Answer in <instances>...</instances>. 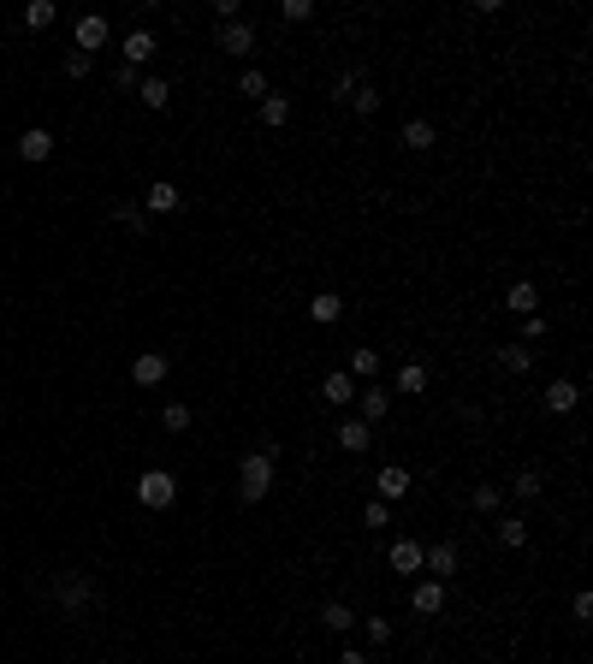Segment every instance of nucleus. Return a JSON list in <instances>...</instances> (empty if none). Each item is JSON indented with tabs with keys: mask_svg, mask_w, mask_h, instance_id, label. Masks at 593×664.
<instances>
[{
	"mask_svg": "<svg viewBox=\"0 0 593 664\" xmlns=\"http://www.w3.org/2000/svg\"><path fill=\"white\" fill-rule=\"evenodd\" d=\"M540 397H546L552 415H570V410L581 404V386H576V380H546V392H540Z\"/></svg>",
	"mask_w": 593,
	"mask_h": 664,
	"instance_id": "17",
	"label": "nucleus"
},
{
	"mask_svg": "<svg viewBox=\"0 0 593 664\" xmlns=\"http://www.w3.org/2000/svg\"><path fill=\"white\" fill-rule=\"evenodd\" d=\"M570 611H576V623H588L593 617V594H576V599H570Z\"/></svg>",
	"mask_w": 593,
	"mask_h": 664,
	"instance_id": "42",
	"label": "nucleus"
},
{
	"mask_svg": "<svg viewBox=\"0 0 593 664\" xmlns=\"http://www.w3.org/2000/svg\"><path fill=\"white\" fill-rule=\"evenodd\" d=\"M404 493H410V468L386 463L380 475H374V498H380V505H392V498H404Z\"/></svg>",
	"mask_w": 593,
	"mask_h": 664,
	"instance_id": "13",
	"label": "nucleus"
},
{
	"mask_svg": "<svg viewBox=\"0 0 593 664\" xmlns=\"http://www.w3.org/2000/svg\"><path fill=\"white\" fill-rule=\"evenodd\" d=\"M54 599L66 611H84V605H96V599H101V587H96L89 569H59V576H54Z\"/></svg>",
	"mask_w": 593,
	"mask_h": 664,
	"instance_id": "2",
	"label": "nucleus"
},
{
	"mask_svg": "<svg viewBox=\"0 0 593 664\" xmlns=\"http://www.w3.org/2000/svg\"><path fill=\"white\" fill-rule=\"evenodd\" d=\"M273 468H279V457H268V451H250L238 463V493H243V505H261V498L273 493Z\"/></svg>",
	"mask_w": 593,
	"mask_h": 664,
	"instance_id": "1",
	"label": "nucleus"
},
{
	"mask_svg": "<svg viewBox=\"0 0 593 664\" xmlns=\"http://www.w3.org/2000/svg\"><path fill=\"white\" fill-rule=\"evenodd\" d=\"M386 564L397 569V576H422V546H415V540H392V546H386Z\"/></svg>",
	"mask_w": 593,
	"mask_h": 664,
	"instance_id": "12",
	"label": "nucleus"
},
{
	"mask_svg": "<svg viewBox=\"0 0 593 664\" xmlns=\"http://www.w3.org/2000/svg\"><path fill=\"white\" fill-rule=\"evenodd\" d=\"M137 498L149 510H167L172 498H178V475H167V468H149V475H137Z\"/></svg>",
	"mask_w": 593,
	"mask_h": 664,
	"instance_id": "3",
	"label": "nucleus"
},
{
	"mask_svg": "<svg viewBox=\"0 0 593 664\" xmlns=\"http://www.w3.org/2000/svg\"><path fill=\"white\" fill-rule=\"evenodd\" d=\"M510 493L523 498V505H534V498L546 493V481H540V468H516V475H510Z\"/></svg>",
	"mask_w": 593,
	"mask_h": 664,
	"instance_id": "28",
	"label": "nucleus"
},
{
	"mask_svg": "<svg viewBox=\"0 0 593 664\" xmlns=\"http://www.w3.org/2000/svg\"><path fill=\"white\" fill-rule=\"evenodd\" d=\"M155 36H149V30H131V36H125V42H119V59H125V71H142V66H149V59H155Z\"/></svg>",
	"mask_w": 593,
	"mask_h": 664,
	"instance_id": "10",
	"label": "nucleus"
},
{
	"mask_svg": "<svg viewBox=\"0 0 593 664\" xmlns=\"http://www.w3.org/2000/svg\"><path fill=\"white\" fill-rule=\"evenodd\" d=\"M356 623L368 629V647H392V635H397L392 617H356Z\"/></svg>",
	"mask_w": 593,
	"mask_h": 664,
	"instance_id": "34",
	"label": "nucleus"
},
{
	"mask_svg": "<svg viewBox=\"0 0 593 664\" xmlns=\"http://www.w3.org/2000/svg\"><path fill=\"white\" fill-rule=\"evenodd\" d=\"M422 569H427L433 581H452L457 569H463V551H457L452 540H439V546H422Z\"/></svg>",
	"mask_w": 593,
	"mask_h": 664,
	"instance_id": "6",
	"label": "nucleus"
},
{
	"mask_svg": "<svg viewBox=\"0 0 593 664\" xmlns=\"http://www.w3.org/2000/svg\"><path fill=\"white\" fill-rule=\"evenodd\" d=\"M386 415H392V392H386L380 380H368V386H356V422H368V427H380Z\"/></svg>",
	"mask_w": 593,
	"mask_h": 664,
	"instance_id": "4",
	"label": "nucleus"
},
{
	"mask_svg": "<svg viewBox=\"0 0 593 664\" xmlns=\"http://www.w3.org/2000/svg\"><path fill=\"white\" fill-rule=\"evenodd\" d=\"M427 386H433V374H427V362H397L392 368V386L386 392H404V397H422Z\"/></svg>",
	"mask_w": 593,
	"mask_h": 664,
	"instance_id": "7",
	"label": "nucleus"
},
{
	"mask_svg": "<svg viewBox=\"0 0 593 664\" xmlns=\"http://www.w3.org/2000/svg\"><path fill=\"white\" fill-rule=\"evenodd\" d=\"M339 664H368V652H362V647H344V652H339Z\"/></svg>",
	"mask_w": 593,
	"mask_h": 664,
	"instance_id": "43",
	"label": "nucleus"
},
{
	"mask_svg": "<svg viewBox=\"0 0 593 664\" xmlns=\"http://www.w3.org/2000/svg\"><path fill=\"white\" fill-rule=\"evenodd\" d=\"M362 84H368V71H362V66H344L339 77H333V96H326V101H344V107H351V96H356Z\"/></svg>",
	"mask_w": 593,
	"mask_h": 664,
	"instance_id": "24",
	"label": "nucleus"
},
{
	"mask_svg": "<svg viewBox=\"0 0 593 664\" xmlns=\"http://www.w3.org/2000/svg\"><path fill=\"white\" fill-rule=\"evenodd\" d=\"M344 374H351V380H380V356L368 350V344H356V350H351V368H344Z\"/></svg>",
	"mask_w": 593,
	"mask_h": 664,
	"instance_id": "26",
	"label": "nucleus"
},
{
	"mask_svg": "<svg viewBox=\"0 0 593 664\" xmlns=\"http://www.w3.org/2000/svg\"><path fill=\"white\" fill-rule=\"evenodd\" d=\"M546 332H552V326H546V314H528V321H523V339H516V344H528V350H534V344L546 339Z\"/></svg>",
	"mask_w": 593,
	"mask_h": 664,
	"instance_id": "35",
	"label": "nucleus"
},
{
	"mask_svg": "<svg viewBox=\"0 0 593 664\" xmlns=\"http://www.w3.org/2000/svg\"><path fill=\"white\" fill-rule=\"evenodd\" d=\"M54 155V131H42V125H30L24 137H18V160L24 167H42V160Z\"/></svg>",
	"mask_w": 593,
	"mask_h": 664,
	"instance_id": "11",
	"label": "nucleus"
},
{
	"mask_svg": "<svg viewBox=\"0 0 593 664\" xmlns=\"http://www.w3.org/2000/svg\"><path fill=\"white\" fill-rule=\"evenodd\" d=\"M279 18H285V24H309V18H315V6H309V0H285V6H279Z\"/></svg>",
	"mask_w": 593,
	"mask_h": 664,
	"instance_id": "37",
	"label": "nucleus"
},
{
	"mask_svg": "<svg viewBox=\"0 0 593 664\" xmlns=\"http://www.w3.org/2000/svg\"><path fill=\"white\" fill-rule=\"evenodd\" d=\"M178 184H172V178H155V184H149V190H142V208H149V214H178Z\"/></svg>",
	"mask_w": 593,
	"mask_h": 664,
	"instance_id": "16",
	"label": "nucleus"
},
{
	"mask_svg": "<svg viewBox=\"0 0 593 664\" xmlns=\"http://www.w3.org/2000/svg\"><path fill=\"white\" fill-rule=\"evenodd\" d=\"M89 71H96V59L71 48V54H66V77H89Z\"/></svg>",
	"mask_w": 593,
	"mask_h": 664,
	"instance_id": "40",
	"label": "nucleus"
},
{
	"mask_svg": "<svg viewBox=\"0 0 593 664\" xmlns=\"http://www.w3.org/2000/svg\"><path fill=\"white\" fill-rule=\"evenodd\" d=\"M380 101H386L380 89H374V84H362V89L351 96V114H356V119H374V114H380Z\"/></svg>",
	"mask_w": 593,
	"mask_h": 664,
	"instance_id": "32",
	"label": "nucleus"
},
{
	"mask_svg": "<svg viewBox=\"0 0 593 664\" xmlns=\"http://www.w3.org/2000/svg\"><path fill=\"white\" fill-rule=\"evenodd\" d=\"M339 314H344V297H339V291H315V297H309V321H315V326H333Z\"/></svg>",
	"mask_w": 593,
	"mask_h": 664,
	"instance_id": "22",
	"label": "nucleus"
},
{
	"mask_svg": "<svg viewBox=\"0 0 593 664\" xmlns=\"http://www.w3.org/2000/svg\"><path fill=\"white\" fill-rule=\"evenodd\" d=\"M498 368H505V374H528V368H534V350H528V344H498Z\"/></svg>",
	"mask_w": 593,
	"mask_h": 664,
	"instance_id": "29",
	"label": "nucleus"
},
{
	"mask_svg": "<svg viewBox=\"0 0 593 664\" xmlns=\"http://www.w3.org/2000/svg\"><path fill=\"white\" fill-rule=\"evenodd\" d=\"M493 540L505 551H516V546H528V523L523 516H498V528H493Z\"/></svg>",
	"mask_w": 593,
	"mask_h": 664,
	"instance_id": "25",
	"label": "nucleus"
},
{
	"mask_svg": "<svg viewBox=\"0 0 593 664\" xmlns=\"http://www.w3.org/2000/svg\"><path fill=\"white\" fill-rule=\"evenodd\" d=\"M397 142L410 149V155H427L439 142V131H433V119H404V131H397Z\"/></svg>",
	"mask_w": 593,
	"mask_h": 664,
	"instance_id": "15",
	"label": "nucleus"
},
{
	"mask_svg": "<svg viewBox=\"0 0 593 664\" xmlns=\"http://www.w3.org/2000/svg\"><path fill=\"white\" fill-rule=\"evenodd\" d=\"M255 114H261V125H268V131H279V125H291V101L268 96V101H255Z\"/></svg>",
	"mask_w": 593,
	"mask_h": 664,
	"instance_id": "27",
	"label": "nucleus"
},
{
	"mask_svg": "<svg viewBox=\"0 0 593 664\" xmlns=\"http://www.w3.org/2000/svg\"><path fill=\"white\" fill-rule=\"evenodd\" d=\"M321 629H326V635H351V629H356V611L344 605V599H326V605H321Z\"/></svg>",
	"mask_w": 593,
	"mask_h": 664,
	"instance_id": "21",
	"label": "nucleus"
},
{
	"mask_svg": "<svg viewBox=\"0 0 593 664\" xmlns=\"http://www.w3.org/2000/svg\"><path fill=\"white\" fill-rule=\"evenodd\" d=\"M214 42L226 48L232 59H250L255 54V24H243V18H238V24H220V30H214Z\"/></svg>",
	"mask_w": 593,
	"mask_h": 664,
	"instance_id": "9",
	"label": "nucleus"
},
{
	"mask_svg": "<svg viewBox=\"0 0 593 664\" xmlns=\"http://www.w3.org/2000/svg\"><path fill=\"white\" fill-rule=\"evenodd\" d=\"M137 84H142V71H125V66L114 71V89H131V96H137Z\"/></svg>",
	"mask_w": 593,
	"mask_h": 664,
	"instance_id": "41",
	"label": "nucleus"
},
{
	"mask_svg": "<svg viewBox=\"0 0 593 664\" xmlns=\"http://www.w3.org/2000/svg\"><path fill=\"white\" fill-rule=\"evenodd\" d=\"M137 101L149 107V114H160V107L172 101V84H167V77H142V84H137Z\"/></svg>",
	"mask_w": 593,
	"mask_h": 664,
	"instance_id": "23",
	"label": "nucleus"
},
{
	"mask_svg": "<svg viewBox=\"0 0 593 664\" xmlns=\"http://www.w3.org/2000/svg\"><path fill=\"white\" fill-rule=\"evenodd\" d=\"M410 611H415V617H439V611H445V581L422 576V581L410 587Z\"/></svg>",
	"mask_w": 593,
	"mask_h": 664,
	"instance_id": "8",
	"label": "nucleus"
},
{
	"mask_svg": "<svg viewBox=\"0 0 593 664\" xmlns=\"http://www.w3.org/2000/svg\"><path fill=\"white\" fill-rule=\"evenodd\" d=\"M368 445H374V427H368V422H356V415H344V422H339V451L362 457Z\"/></svg>",
	"mask_w": 593,
	"mask_h": 664,
	"instance_id": "18",
	"label": "nucleus"
},
{
	"mask_svg": "<svg viewBox=\"0 0 593 664\" xmlns=\"http://www.w3.org/2000/svg\"><path fill=\"white\" fill-rule=\"evenodd\" d=\"M160 427H167V433H184V427H190V410H184V404H167V410H160Z\"/></svg>",
	"mask_w": 593,
	"mask_h": 664,
	"instance_id": "36",
	"label": "nucleus"
},
{
	"mask_svg": "<svg viewBox=\"0 0 593 664\" xmlns=\"http://www.w3.org/2000/svg\"><path fill=\"white\" fill-rule=\"evenodd\" d=\"M167 368H172V362H167L160 350H142L137 362H131V380H137L142 392H149V386H160V380H167Z\"/></svg>",
	"mask_w": 593,
	"mask_h": 664,
	"instance_id": "14",
	"label": "nucleus"
},
{
	"mask_svg": "<svg viewBox=\"0 0 593 664\" xmlns=\"http://www.w3.org/2000/svg\"><path fill=\"white\" fill-rule=\"evenodd\" d=\"M475 510H480V516L505 510V487H498V481H480V487H475Z\"/></svg>",
	"mask_w": 593,
	"mask_h": 664,
	"instance_id": "33",
	"label": "nucleus"
},
{
	"mask_svg": "<svg viewBox=\"0 0 593 664\" xmlns=\"http://www.w3.org/2000/svg\"><path fill=\"white\" fill-rule=\"evenodd\" d=\"M238 96H250V101H268L273 96V84H268V71H243V77H238Z\"/></svg>",
	"mask_w": 593,
	"mask_h": 664,
	"instance_id": "31",
	"label": "nucleus"
},
{
	"mask_svg": "<svg viewBox=\"0 0 593 664\" xmlns=\"http://www.w3.org/2000/svg\"><path fill=\"white\" fill-rule=\"evenodd\" d=\"M114 220L131 226V232H142V208H137V202H114Z\"/></svg>",
	"mask_w": 593,
	"mask_h": 664,
	"instance_id": "38",
	"label": "nucleus"
},
{
	"mask_svg": "<svg viewBox=\"0 0 593 664\" xmlns=\"http://www.w3.org/2000/svg\"><path fill=\"white\" fill-rule=\"evenodd\" d=\"M505 309H510V314H523V321H528V314H540V285L516 279V285L505 291Z\"/></svg>",
	"mask_w": 593,
	"mask_h": 664,
	"instance_id": "20",
	"label": "nucleus"
},
{
	"mask_svg": "<svg viewBox=\"0 0 593 664\" xmlns=\"http://www.w3.org/2000/svg\"><path fill=\"white\" fill-rule=\"evenodd\" d=\"M362 523H368V534H374V528H386V523H392V505H380V498H374V505L362 510Z\"/></svg>",
	"mask_w": 593,
	"mask_h": 664,
	"instance_id": "39",
	"label": "nucleus"
},
{
	"mask_svg": "<svg viewBox=\"0 0 593 664\" xmlns=\"http://www.w3.org/2000/svg\"><path fill=\"white\" fill-rule=\"evenodd\" d=\"M54 18H59L54 0H30V6H24V30H48Z\"/></svg>",
	"mask_w": 593,
	"mask_h": 664,
	"instance_id": "30",
	"label": "nucleus"
},
{
	"mask_svg": "<svg viewBox=\"0 0 593 664\" xmlns=\"http://www.w3.org/2000/svg\"><path fill=\"white\" fill-rule=\"evenodd\" d=\"M321 397L333 404V410H351V404H356V380L339 368V374H326V380H321Z\"/></svg>",
	"mask_w": 593,
	"mask_h": 664,
	"instance_id": "19",
	"label": "nucleus"
},
{
	"mask_svg": "<svg viewBox=\"0 0 593 664\" xmlns=\"http://www.w3.org/2000/svg\"><path fill=\"white\" fill-rule=\"evenodd\" d=\"M107 36H114V24H107L101 13H84V18H78V30H71V48L96 59V48H107Z\"/></svg>",
	"mask_w": 593,
	"mask_h": 664,
	"instance_id": "5",
	"label": "nucleus"
}]
</instances>
